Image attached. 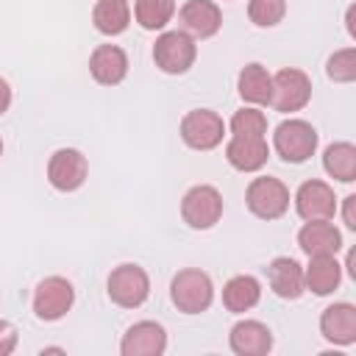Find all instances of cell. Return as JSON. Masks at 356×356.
Returning a JSON list of instances; mask_svg holds the SVG:
<instances>
[{
  "instance_id": "21",
  "label": "cell",
  "mask_w": 356,
  "mask_h": 356,
  "mask_svg": "<svg viewBox=\"0 0 356 356\" xmlns=\"http://www.w3.org/2000/svg\"><path fill=\"white\" fill-rule=\"evenodd\" d=\"M236 92L248 106H270L273 95V75L267 72L264 64L250 61L239 70L236 75Z\"/></svg>"
},
{
  "instance_id": "31",
  "label": "cell",
  "mask_w": 356,
  "mask_h": 356,
  "mask_svg": "<svg viewBox=\"0 0 356 356\" xmlns=\"http://www.w3.org/2000/svg\"><path fill=\"white\" fill-rule=\"evenodd\" d=\"M11 108V86L6 78H0V117Z\"/></svg>"
},
{
  "instance_id": "27",
  "label": "cell",
  "mask_w": 356,
  "mask_h": 356,
  "mask_svg": "<svg viewBox=\"0 0 356 356\" xmlns=\"http://www.w3.org/2000/svg\"><path fill=\"white\" fill-rule=\"evenodd\" d=\"M286 17V0H248V19L256 28H275Z\"/></svg>"
},
{
  "instance_id": "20",
  "label": "cell",
  "mask_w": 356,
  "mask_h": 356,
  "mask_svg": "<svg viewBox=\"0 0 356 356\" xmlns=\"http://www.w3.org/2000/svg\"><path fill=\"white\" fill-rule=\"evenodd\" d=\"M267 284L281 300H298L306 286H303V267L292 256H275L267 264Z\"/></svg>"
},
{
  "instance_id": "14",
  "label": "cell",
  "mask_w": 356,
  "mask_h": 356,
  "mask_svg": "<svg viewBox=\"0 0 356 356\" xmlns=\"http://www.w3.org/2000/svg\"><path fill=\"white\" fill-rule=\"evenodd\" d=\"M320 334L325 342L348 348L356 342V306L348 300L331 303L320 314Z\"/></svg>"
},
{
  "instance_id": "11",
  "label": "cell",
  "mask_w": 356,
  "mask_h": 356,
  "mask_svg": "<svg viewBox=\"0 0 356 356\" xmlns=\"http://www.w3.org/2000/svg\"><path fill=\"white\" fill-rule=\"evenodd\" d=\"M295 211L303 222L309 220H334L337 214V195H334V186L320 181V178H309L298 186L295 197Z\"/></svg>"
},
{
  "instance_id": "13",
  "label": "cell",
  "mask_w": 356,
  "mask_h": 356,
  "mask_svg": "<svg viewBox=\"0 0 356 356\" xmlns=\"http://www.w3.org/2000/svg\"><path fill=\"white\" fill-rule=\"evenodd\" d=\"M164 350H167V331L156 320L134 323L120 339L122 356H161Z\"/></svg>"
},
{
  "instance_id": "17",
  "label": "cell",
  "mask_w": 356,
  "mask_h": 356,
  "mask_svg": "<svg viewBox=\"0 0 356 356\" xmlns=\"http://www.w3.org/2000/svg\"><path fill=\"white\" fill-rule=\"evenodd\" d=\"M228 345L236 356H267L273 350V331L261 320H239L228 331Z\"/></svg>"
},
{
  "instance_id": "16",
  "label": "cell",
  "mask_w": 356,
  "mask_h": 356,
  "mask_svg": "<svg viewBox=\"0 0 356 356\" xmlns=\"http://www.w3.org/2000/svg\"><path fill=\"white\" fill-rule=\"evenodd\" d=\"M270 159L267 136H231L225 142V161L239 172H259Z\"/></svg>"
},
{
  "instance_id": "30",
  "label": "cell",
  "mask_w": 356,
  "mask_h": 356,
  "mask_svg": "<svg viewBox=\"0 0 356 356\" xmlns=\"http://www.w3.org/2000/svg\"><path fill=\"white\" fill-rule=\"evenodd\" d=\"M342 220L348 231H356V195L342 197Z\"/></svg>"
},
{
  "instance_id": "29",
  "label": "cell",
  "mask_w": 356,
  "mask_h": 356,
  "mask_svg": "<svg viewBox=\"0 0 356 356\" xmlns=\"http://www.w3.org/2000/svg\"><path fill=\"white\" fill-rule=\"evenodd\" d=\"M17 342H19L17 328L8 320H0V356H11L14 348H17Z\"/></svg>"
},
{
  "instance_id": "4",
  "label": "cell",
  "mask_w": 356,
  "mask_h": 356,
  "mask_svg": "<svg viewBox=\"0 0 356 356\" xmlns=\"http://www.w3.org/2000/svg\"><path fill=\"white\" fill-rule=\"evenodd\" d=\"M197 42L186 31H161L153 44V64L164 75H184L195 67Z\"/></svg>"
},
{
  "instance_id": "18",
  "label": "cell",
  "mask_w": 356,
  "mask_h": 356,
  "mask_svg": "<svg viewBox=\"0 0 356 356\" xmlns=\"http://www.w3.org/2000/svg\"><path fill=\"white\" fill-rule=\"evenodd\" d=\"M298 248L306 256H337L342 250V231L331 220H309L298 231Z\"/></svg>"
},
{
  "instance_id": "10",
  "label": "cell",
  "mask_w": 356,
  "mask_h": 356,
  "mask_svg": "<svg viewBox=\"0 0 356 356\" xmlns=\"http://www.w3.org/2000/svg\"><path fill=\"white\" fill-rule=\"evenodd\" d=\"M89 178V161L75 147H58L47 159V181L58 192H75Z\"/></svg>"
},
{
  "instance_id": "5",
  "label": "cell",
  "mask_w": 356,
  "mask_h": 356,
  "mask_svg": "<svg viewBox=\"0 0 356 356\" xmlns=\"http://www.w3.org/2000/svg\"><path fill=\"white\" fill-rule=\"evenodd\" d=\"M222 195L211 184H195L181 197V220L192 231H209L222 217Z\"/></svg>"
},
{
  "instance_id": "1",
  "label": "cell",
  "mask_w": 356,
  "mask_h": 356,
  "mask_svg": "<svg viewBox=\"0 0 356 356\" xmlns=\"http://www.w3.org/2000/svg\"><path fill=\"white\" fill-rule=\"evenodd\" d=\"M170 300L181 314H203L214 303V281L200 267H184L170 281Z\"/></svg>"
},
{
  "instance_id": "2",
  "label": "cell",
  "mask_w": 356,
  "mask_h": 356,
  "mask_svg": "<svg viewBox=\"0 0 356 356\" xmlns=\"http://www.w3.org/2000/svg\"><path fill=\"white\" fill-rule=\"evenodd\" d=\"M317 145H320V134L306 120L289 117V120H284V122L275 125L273 150L286 164H303V161H309L317 153Z\"/></svg>"
},
{
  "instance_id": "25",
  "label": "cell",
  "mask_w": 356,
  "mask_h": 356,
  "mask_svg": "<svg viewBox=\"0 0 356 356\" xmlns=\"http://www.w3.org/2000/svg\"><path fill=\"white\" fill-rule=\"evenodd\" d=\"M175 17V0H136L134 19L145 31H164Z\"/></svg>"
},
{
  "instance_id": "24",
  "label": "cell",
  "mask_w": 356,
  "mask_h": 356,
  "mask_svg": "<svg viewBox=\"0 0 356 356\" xmlns=\"http://www.w3.org/2000/svg\"><path fill=\"white\" fill-rule=\"evenodd\" d=\"M323 170L328 178L339 184H353L356 181V145L353 142H331L323 150Z\"/></svg>"
},
{
  "instance_id": "23",
  "label": "cell",
  "mask_w": 356,
  "mask_h": 356,
  "mask_svg": "<svg viewBox=\"0 0 356 356\" xmlns=\"http://www.w3.org/2000/svg\"><path fill=\"white\" fill-rule=\"evenodd\" d=\"M92 25L103 36H120L131 25L128 0H97L92 8Z\"/></svg>"
},
{
  "instance_id": "22",
  "label": "cell",
  "mask_w": 356,
  "mask_h": 356,
  "mask_svg": "<svg viewBox=\"0 0 356 356\" xmlns=\"http://www.w3.org/2000/svg\"><path fill=\"white\" fill-rule=\"evenodd\" d=\"M261 300V281L256 275H234L225 281L222 286V306L231 312V314H245L250 309H256Z\"/></svg>"
},
{
  "instance_id": "3",
  "label": "cell",
  "mask_w": 356,
  "mask_h": 356,
  "mask_svg": "<svg viewBox=\"0 0 356 356\" xmlns=\"http://www.w3.org/2000/svg\"><path fill=\"white\" fill-rule=\"evenodd\" d=\"M289 186L275 175H259L245 189V206L259 220H278L289 211Z\"/></svg>"
},
{
  "instance_id": "8",
  "label": "cell",
  "mask_w": 356,
  "mask_h": 356,
  "mask_svg": "<svg viewBox=\"0 0 356 356\" xmlns=\"http://www.w3.org/2000/svg\"><path fill=\"white\" fill-rule=\"evenodd\" d=\"M178 134H181V139H184L186 147L206 153V150H214V147L222 145V139H225V122L211 108H192V111H186L181 117Z\"/></svg>"
},
{
  "instance_id": "19",
  "label": "cell",
  "mask_w": 356,
  "mask_h": 356,
  "mask_svg": "<svg viewBox=\"0 0 356 356\" xmlns=\"http://www.w3.org/2000/svg\"><path fill=\"white\" fill-rule=\"evenodd\" d=\"M342 284V264L337 261V256L323 253V256H309V264L303 267V286L317 295H334Z\"/></svg>"
},
{
  "instance_id": "26",
  "label": "cell",
  "mask_w": 356,
  "mask_h": 356,
  "mask_svg": "<svg viewBox=\"0 0 356 356\" xmlns=\"http://www.w3.org/2000/svg\"><path fill=\"white\" fill-rule=\"evenodd\" d=\"M231 136H267V117L259 106H242L228 120Z\"/></svg>"
},
{
  "instance_id": "6",
  "label": "cell",
  "mask_w": 356,
  "mask_h": 356,
  "mask_svg": "<svg viewBox=\"0 0 356 356\" xmlns=\"http://www.w3.org/2000/svg\"><path fill=\"white\" fill-rule=\"evenodd\" d=\"M106 292L120 309H139L150 298V275L145 273V267L125 261L108 273Z\"/></svg>"
},
{
  "instance_id": "12",
  "label": "cell",
  "mask_w": 356,
  "mask_h": 356,
  "mask_svg": "<svg viewBox=\"0 0 356 356\" xmlns=\"http://www.w3.org/2000/svg\"><path fill=\"white\" fill-rule=\"evenodd\" d=\"M178 22L192 39H211L222 28V11L214 0H186L178 8Z\"/></svg>"
},
{
  "instance_id": "9",
  "label": "cell",
  "mask_w": 356,
  "mask_h": 356,
  "mask_svg": "<svg viewBox=\"0 0 356 356\" xmlns=\"http://www.w3.org/2000/svg\"><path fill=\"white\" fill-rule=\"evenodd\" d=\"M312 100V78L298 67H284L273 75L270 106L281 114H295Z\"/></svg>"
},
{
  "instance_id": "28",
  "label": "cell",
  "mask_w": 356,
  "mask_h": 356,
  "mask_svg": "<svg viewBox=\"0 0 356 356\" xmlns=\"http://www.w3.org/2000/svg\"><path fill=\"white\" fill-rule=\"evenodd\" d=\"M325 75L334 83H353L356 81V47L334 50L325 61Z\"/></svg>"
},
{
  "instance_id": "7",
  "label": "cell",
  "mask_w": 356,
  "mask_h": 356,
  "mask_svg": "<svg viewBox=\"0 0 356 356\" xmlns=\"http://www.w3.org/2000/svg\"><path fill=\"white\" fill-rule=\"evenodd\" d=\"M75 303V286L72 281H67L64 275H47L36 284L33 289V300L31 309L36 314V320L42 323H56L61 317H67V312Z\"/></svg>"
},
{
  "instance_id": "15",
  "label": "cell",
  "mask_w": 356,
  "mask_h": 356,
  "mask_svg": "<svg viewBox=\"0 0 356 356\" xmlns=\"http://www.w3.org/2000/svg\"><path fill=\"white\" fill-rule=\"evenodd\" d=\"M128 53L120 44H97L89 53V75L100 86H117L128 75Z\"/></svg>"
},
{
  "instance_id": "32",
  "label": "cell",
  "mask_w": 356,
  "mask_h": 356,
  "mask_svg": "<svg viewBox=\"0 0 356 356\" xmlns=\"http://www.w3.org/2000/svg\"><path fill=\"white\" fill-rule=\"evenodd\" d=\"M0 156H3V136H0Z\"/></svg>"
}]
</instances>
